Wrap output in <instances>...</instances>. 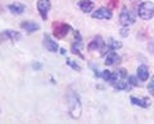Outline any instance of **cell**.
Instances as JSON below:
<instances>
[{
	"label": "cell",
	"instance_id": "6da1fadb",
	"mask_svg": "<svg viewBox=\"0 0 154 124\" xmlns=\"http://www.w3.org/2000/svg\"><path fill=\"white\" fill-rule=\"evenodd\" d=\"M68 109H69V113H71L72 118H75V119L80 118V115H81V104H80L79 97H77L75 93H71L68 96Z\"/></svg>",
	"mask_w": 154,
	"mask_h": 124
},
{
	"label": "cell",
	"instance_id": "7a4b0ae2",
	"mask_svg": "<svg viewBox=\"0 0 154 124\" xmlns=\"http://www.w3.org/2000/svg\"><path fill=\"white\" fill-rule=\"evenodd\" d=\"M137 13L141 19H145V21L150 19L154 16V4L152 1H145L140 4V7L137 9Z\"/></svg>",
	"mask_w": 154,
	"mask_h": 124
},
{
	"label": "cell",
	"instance_id": "3957f363",
	"mask_svg": "<svg viewBox=\"0 0 154 124\" xmlns=\"http://www.w3.org/2000/svg\"><path fill=\"white\" fill-rule=\"evenodd\" d=\"M93 18L95 19H110L112 18V12L108 8H99L98 10H95L93 13Z\"/></svg>",
	"mask_w": 154,
	"mask_h": 124
},
{
	"label": "cell",
	"instance_id": "277c9868",
	"mask_svg": "<svg viewBox=\"0 0 154 124\" xmlns=\"http://www.w3.org/2000/svg\"><path fill=\"white\" fill-rule=\"evenodd\" d=\"M37 9L41 14L42 19H46L48 12H49V9H50V1L49 0H38L37 1Z\"/></svg>",
	"mask_w": 154,
	"mask_h": 124
},
{
	"label": "cell",
	"instance_id": "5b68a950",
	"mask_svg": "<svg viewBox=\"0 0 154 124\" xmlns=\"http://www.w3.org/2000/svg\"><path fill=\"white\" fill-rule=\"evenodd\" d=\"M69 30H71V27L68 25H64V23L57 25V27L54 28V36L57 39H62V37H64L69 32Z\"/></svg>",
	"mask_w": 154,
	"mask_h": 124
},
{
	"label": "cell",
	"instance_id": "8992f818",
	"mask_svg": "<svg viewBox=\"0 0 154 124\" xmlns=\"http://www.w3.org/2000/svg\"><path fill=\"white\" fill-rule=\"evenodd\" d=\"M119 22H121L123 26L132 25V23L135 22L134 17L131 16V13H130L126 8H123V10H122V13H121V16H119Z\"/></svg>",
	"mask_w": 154,
	"mask_h": 124
},
{
	"label": "cell",
	"instance_id": "52a82bcc",
	"mask_svg": "<svg viewBox=\"0 0 154 124\" xmlns=\"http://www.w3.org/2000/svg\"><path fill=\"white\" fill-rule=\"evenodd\" d=\"M44 45L46 47V50L50 51V52H57V50L59 49V47H58V44H57L55 41H53L49 36H45L44 37Z\"/></svg>",
	"mask_w": 154,
	"mask_h": 124
},
{
	"label": "cell",
	"instance_id": "ba28073f",
	"mask_svg": "<svg viewBox=\"0 0 154 124\" xmlns=\"http://www.w3.org/2000/svg\"><path fill=\"white\" fill-rule=\"evenodd\" d=\"M131 102L136 106H141V108H149L150 106V100L148 97H144V99H137V97H131Z\"/></svg>",
	"mask_w": 154,
	"mask_h": 124
},
{
	"label": "cell",
	"instance_id": "9c48e42d",
	"mask_svg": "<svg viewBox=\"0 0 154 124\" xmlns=\"http://www.w3.org/2000/svg\"><path fill=\"white\" fill-rule=\"evenodd\" d=\"M79 5L84 13H90L91 10H94V3L90 1V0H81Z\"/></svg>",
	"mask_w": 154,
	"mask_h": 124
},
{
	"label": "cell",
	"instance_id": "30bf717a",
	"mask_svg": "<svg viewBox=\"0 0 154 124\" xmlns=\"http://www.w3.org/2000/svg\"><path fill=\"white\" fill-rule=\"evenodd\" d=\"M21 27L23 28V30H26L27 32H35V31H37L38 28H40V26H38L37 23H35V22H30V21L22 22V23H21Z\"/></svg>",
	"mask_w": 154,
	"mask_h": 124
},
{
	"label": "cell",
	"instance_id": "8fae6325",
	"mask_svg": "<svg viewBox=\"0 0 154 124\" xmlns=\"http://www.w3.org/2000/svg\"><path fill=\"white\" fill-rule=\"evenodd\" d=\"M103 46H104V41L102 37L98 36L89 44V50H98V49H102Z\"/></svg>",
	"mask_w": 154,
	"mask_h": 124
},
{
	"label": "cell",
	"instance_id": "7c38bea8",
	"mask_svg": "<svg viewBox=\"0 0 154 124\" xmlns=\"http://www.w3.org/2000/svg\"><path fill=\"white\" fill-rule=\"evenodd\" d=\"M119 60V56L117 55V52H114V51H110L107 54V56H105V65H113L116 61H118Z\"/></svg>",
	"mask_w": 154,
	"mask_h": 124
},
{
	"label": "cell",
	"instance_id": "4fadbf2b",
	"mask_svg": "<svg viewBox=\"0 0 154 124\" xmlns=\"http://www.w3.org/2000/svg\"><path fill=\"white\" fill-rule=\"evenodd\" d=\"M3 37H5V40H12V41H17L21 39V35L16 31H12V30H7L5 32H3Z\"/></svg>",
	"mask_w": 154,
	"mask_h": 124
},
{
	"label": "cell",
	"instance_id": "5bb4252c",
	"mask_svg": "<svg viewBox=\"0 0 154 124\" xmlns=\"http://www.w3.org/2000/svg\"><path fill=\"white\" fill-rule=\"evenodd\" d=\"M137 75L141 81H146L149 78V69L146 65H140L137 68Z\"/></svg>",
	"mask_w": 154,
	"mask_h": 124
},
{
	"label": "cell",
	"instance_id": "9a60e30c",
	"mask_svg": "<svg viewBox=\"0 0 154 124\" xmlns=\"http://www.w3.org/2000/svg\"><path fill=\"white\" fill-rule=\"evenodd\" d=\"M8 9L11 10L12 14H22L23 10H25V7L22 5V4H11V5H8Z\"/></svg>",
	"mask_w": 154,
	"mask_h": 124
},
{
	"label": "cell",
	"instance_id": "2e32d148",
	"mask_svg": "<svg viewBox=\"0 0 154 124\" xmlns=\"http://www.w3.org/2000/svg\"><path fill=\"white\" fill-rule=\"evenodd\" d=\"M113 87H114V90H118V91H121V90H127L128 83L125 82V81H119V82L116 81V82L113 83Z\"/></svg>",
	"mask_w": 154,
	"mask_h": 124
},
{
	"label": "cell",
	"instance_id": "e0dca14e",
	"mask_svg": "<svg viewBox=\"0 0 154 124\" xmlns=\"http://www.w3.org/2000/svg\"><path fill=\"white\" fill-rule=\"evenodd\" d=\"M108 45L112 47V50H118V49H121L122 47V42L116 41L114 39H109L108 40Z\"/></svg>",
	"mask_w": 154,
	"mask_h": 124
},
{
	"label": "cell",
	"instance_id": "ac0fdd59",
	"mask_svg": "<svg viewBox=\"0 0 154 124\" xmlns=\"http://www.w3.org/2000/svg\"><path fill=\"white\" fill-rule=\"evenodd\" d=\"M67 64L71 65V66H72V68H73L75 70H81V66H80L79 64H76V63H75V61L72 60V59H67Z\"/></svg>",
	"mask_w": 154,
	"mask_h": 124
},
{
	"label": "cell",
	"instance_id": "d6986e66",
	"mask_svg": "<svg viewBox=\"0 0 154 124\" xmlns=\"http://www.w3.org/2000/svg\"><path fill=\"white\" fill-rule=\"evenodd\" d=\"M117 75H118V78H125L127 75V73H126V69H123V68H121V69H118L117 70Z\"/></svg>",
	"mask_w": 154,
	"mask_h": 124
},
{
	"label": "cell",
	"instance_id": "ffe728a7",
	"mask_svg": "<svg viewBox=\"0 0 154 124\" xmlns=\"http://www.w3.org/2000/svg\"><path fill=\"white\" fill-rule=\"evenodd\" d=\"M128 84H131V86H137V81L135 77H128Z\"/></svg>",
	"mask_w": 154,
	"mask_h": 124
},
{
	"label": "cell",
	"instance_id": "44dd1931",
	"mask_svg": "<svg viewBox=\"0 0 154 124\" xmlns=\"http://www.w3.org/2000/svg\"><path fill=\"white\" fill-rule=\"evenodd\" d=\"M148 90H149V91H150V92H153V91H154V77L152 78V81H150V82H149Z\"/></svg>",
	"mask_w": 154,
	"mask_h": 124
},
{
	"label": "cell",
	"instance_id": "7402d4cb",
	"mask_svg": "<svg viewBox=\"0 0 154 124\" xmlns=\"http://www.w3.org/2000/svg\"><path fill=\"white\" fill-rule=\"evenodd\" d=\"M121 35L122 36H127L128 35V30H127V28H122V30H121Z\"/></svg>",
	"mask_w": 154,
	"mask_h": 124
},
{
	"label": "cell",
	"instance_id": "603a6c76",
	"mask_svg": "<svg viewBox=\"0 0 154 124\" xmlns=\"http://www.w3.org/2000/svg\"><path fill=\"white\" fill-rule=\"evenodd\" d=\"M33 68H35V69H40L41 65H40V64H33Z\"/></svg>",
	"mask_w": 154,
	"mask_h": 124
}]
</instances>
